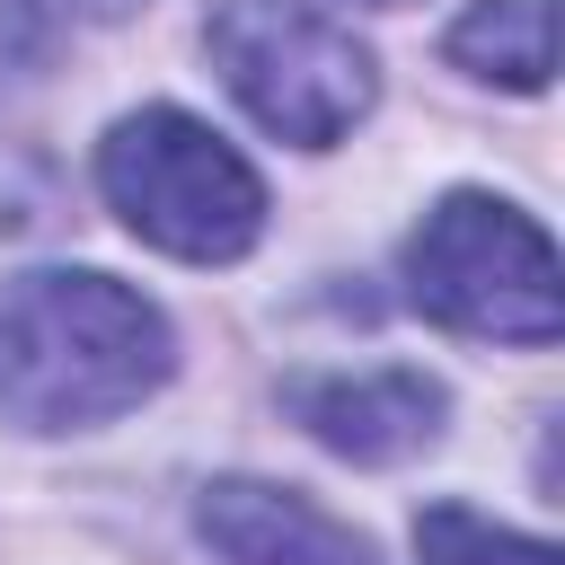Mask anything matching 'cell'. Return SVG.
Segmentation results:
<instances>
[{"label": "cell", "mask_w": 565, "mask_h": 565, "mask_svg": "<svg viewBox=\"0 0 565 565\" xmlns=\"http://www.w3.org/2000/svg\"><path fill=\"white\" fill-rule=\"evenodd\" d=\"M97 194L106 212L177 256V265H238L265 238V177L185 106H132L97 141Z\"/></svg>", "instance_id": "2"}, {"label": "cell", "mask_w": 565, "mask_h": 565, "mask_svg": "<svg viewBox=\"0 0 565 565\" xmlns=\"http://www.w3.org/2000/svg\"><path fill=\"white\" fill-rule=\"evenodd\" d=\"M362 9H406V0H362Z\"/></svg>", "instance_id": "10"}, {"label": "cell", "mask_w": 565, "mask_h": 565, "mask_svg": "<svg viewBox=\"0 0 565 565\" xmlns=\"http://www.w3.org/2000/svg\"><path fill=\"white\" fill-rule=\"evenodd\" d=\"M141 0H18V18L26 26H44V35H88V26H124Z\"/></svg>", "instance_id": "9"}, {"label": "cell", "mask_w": 565, "mask_h": 565, "mask_svg": "<svg viewBox=\"0 0 565 565\" xmlns=\"http://www.w3.org/2000/svg\"><path fill=\"white\" fill-rule=\"evenodd\" d=\"M406 300L450 327V335H486V344H556L565 327V282H556V238L486 185L441 194L406 247H397Z\"/></svg>", "instance_id": "3"}, {"label": "cell", "mask_w": 565, "mask_h": 565, "mask_svg": "<svg viewBox=\"0 0 565 565\" xmlns=\"http://www.w3.org/2000/svg\"><path fill=\"white\" fill-rule=\"evenodd\" d=\"M194 530L221 565H380V547L274 477H212L194 494Z\"/></svg>", "instance_id": "6"}, {"label": "cell", "mask_w": 565, "mask_h": 565, "mask_svg": "<svg viewBox=\"0 0 565 565\" xmlns=\"http://www.w3.org/2000/svg\"><path fill=\"white\" fill-rule=\"evenodd\" d=\"M282 415H291L318 450H335V459H353V468H397V459H415V450L441 441L450 388H441L433 371H415V362L291 371V380H282Z\"/></svg>", "instance_id": "5"}, {"label": "cell", "mask_w": 565, "mask_h": 565, "mask_svg": "<svg viewBox=\"0 0 565 565\" xmlns=\"http://www.w3.org/2000/svg\"><path fill=\"white\" fill-rule=\"evenodd\" d=\"M203 53L221 88L247 106V124H265L291 150H335L380 106L371 44L309 0H221L203 18Z\"/></svg>", "instance_id": "4"}, {"label": "cell", "mask_w": 565, "mask_h": 565, "mask_svg": "<svg viewBox=\"0 0 565 565\" xmlns=\"http://www.w3.org/2000/svg\"><path fill=\"white\" fill-rule=\"evenodd\" d=\"M441 53L512 97H539L556 79V0H468L441 35Z\"/></svg>", "instance_id": "7"}, {"label": "cell", "mask_w": 565, "mask_h": 565, "mask_svg": "<svg viewBox=\"0 0 565 565\" xmlns=\"http://www.w3.org/2000/svg\"><path fill=\"white\" fill-rule=\"evenodd\" d=\"M415 565H556L547 539L486 521L477 503H424L415 512Z\"/></svg>", "instance_id": "8"}, {"label": "cell", "mask_w": 565, "mask_h": 565, "mask_svg": "<svg viewBox=\"0 0 565 565\" xmlns=\"http://www.w3.org/2000/svg\"><path fill=\"white\" fill-rule=\"evenodd\" d=\"M177 371V327L150 291L97 265L0 274V424L88 433L159 397Z\"/></svg>", "instance_id": "1"}]
</instances>
